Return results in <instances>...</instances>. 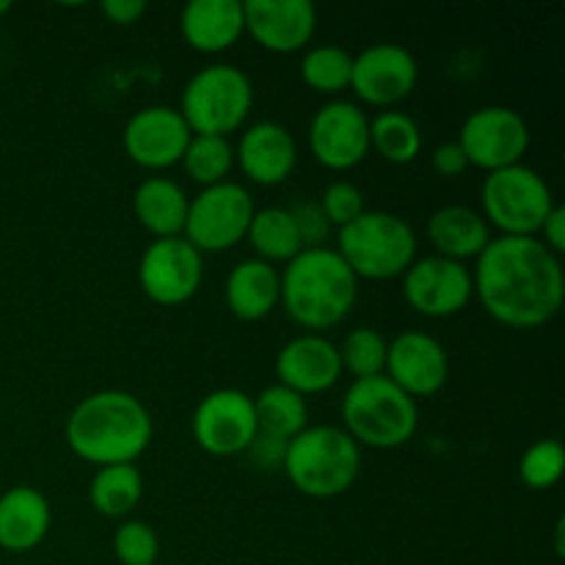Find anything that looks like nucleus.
<instances>
[{
    "label": "nucleus",
    "mask_w": 565,
    "mask_h": 565,
    "mask_svg": "<svg viewBox=\"0 0 565 565\" xmlns=\"http://www.w3.org/2000/svg\"><path fill=\"white\" fill-rule=\"evenodd\" d=\"M425 235L434 243L436 257L456 259V263L478 259L491 243V232L483 215L463 204H447V207L436 210L428 218Z\"/></svg>",
    "instance_id": "obj_24"
},
{
    "label": "nucleus",
    "mask_w": 565,
    "mask_h": 565,
    "mask_svg": "<svg viewBox=\"0 0 565 565\" xmlns=\"http://www.w3.org/2000/svg\"><path fill=\"white\" fill-rule=\"evenodd\" d=\"M475 296L508 329H539L563 309L565 276L557 254L539 237L500 235L472 270Z\"/></svg>",
    "instance_id": "obj_1"
},
{
    "label": "nucleus",
    "mask_w": 565,
    "mask_h": 565,
    "mask_svg": "<svg viewBox=\"0 0 565 565\" xmlns=\"http://www.w3.org/2000/svg\"><path fill=\"white\" fill-rule=\"evenodd\" d=\"M152 414L130 392L103 390L83 397L66 419V445L94 467L136 463L152 441Z\"/></svg>",
    "instance_id": "obj_2"
},
{
    "label": "nucleus",
    "mask_w": 565,
    "mask_h": 565,
    "mask_svg": "<svg viewBox=\"0 0 565 565\" xmlns=\"http://www.w3.org/2000/svg\"><path fill=\"white\" fill-rule=\"evenodd\" d=\"M276 379L301 397L329 392L342 379L340 351L320 334H298L276 356Z\"/></svg>",
    "instance_id": "obj_19"
},
{
    "label": "nucleus",
    "mask_w": 565,
    "mask_h": 565,
    "mask_svg": "<svg viewBox=\"0 0 565 565\" xmlns=\"http://www.w3.org/2000/svg\"><path fill=\"white\" fill-rule=\"evenodd\" d=\"M191 136V127L185 125L180 110L169 108V105H149L127 119L121 143L132 163L149 171H160L180 163Z\"/></svg>",
    "instance_id": "obj_15"
},
{
    "label": "nucleus",
    "mask_w": 565,
    "mask_h": 565,
    "mask_svg": "<svg viewBox=\"0 0 565 565\" xmlns=\"http://www.w3.org/2000/svg\"><path fill=\"white\" fill-rule=\"evenodd\" d=\"M9 11H11V3H9V0H0V17L9 14Z\"/></svg>",
    "instance_id": "obj_41"
},
{
    "label": "nucleus",
    "mask_w": 565,
    "mask_h": 565,
    "mask_svg": "<svg viewBox=\"0 0 565 565\" xmlns=\"http://www.w3.org/2000/svg\"><path fill=\"white\" fill-rule=\"evenodd\" d=\"M191 428L193 439L207 456H243L259 430L254 397L241 390H213L193 412Z\"/></svg>",
    "instance_id": "obj_12"
},
{
    "label": "nucleus",
    "mask_w": 565,
    "mask_h": 565,
    "mask_svg": "<svg viewBox=\"0 0 565 565\" xmlns=\"http://www.w3.org/2000/svg\"><path fill=\"white\" fill-rule=\"evenodd\" d=\"M285 452H287V441L257 430V436H254L252 445L246 447V452H243V456H246L257 469L270 472V469H279L281 463H285Z\"/></svg>",
    "instance_id": "obj_37"
},
{
    "label": "nucleus",
    "mask_w": 565,
    "mask_h": 565,
    "mask_svg": "<svg viewBox=\"0 0 565 565\" xmlns=\"http://www.w3.org/2000/svg\"><path fill=\"white\" fill-rule=\"evenodd\" d=\"M143 497V478L136 463H114V467H99L88 486V500L92 508L103 516L121 519L136 511Z\"/></svg>",
    "instance_id": "obj_27"
},
{
    "label": "nucleus",
    "mask_w": 565,
    "mask_h": 565,
    "mask_svg": "<svg viewBox=\"0 0 565 565\" xmlns=\"http://www.w3.org/2000/svg\"><path fill=\"white\" fill-rule=\"evenodd\" d=\"M191 199L169 177H147L132 193L136 218L154 241L163 237H182Z\"/></svg>",
    "instance_id": "obj_25"
},
{
    "label": "nucleus",
    "mask_w": 565,
    "mask_h": 565,
    "mask_svg": "<svg viewBox=\"0 0 565 565\" xmlns=\"http://www.w3.org/2000/svg\"><path fill=\"white\" fill-rule=\"evenodd\" d=\"M50 502L31 486H14L0 497V550L25 555L36 550L50 530Z\"/></svg>",
    "instance_id": "obj_23"
},
{
    "label": "nucleus",
    "mask_w": 565,
    "mask_h": 565,
    "mask_svg": "<svg viewBox=\"0 0 565 565\" xmlns=\"http://www.w3.org/2000/svg\"><path fill=\"white\" fill-rule=\"evenodd\" d=\"M114 555L121 565H158V533L147 522H125L114 533Z\"/></svg>",
    "instance_id": "obj_34"
},
{
    "label": "nucleus",
    "mask_w": 565,
    "mask_h": 565,
    "mask_svg": "<svg viewBox=\"0 0 565 565\" xmlns=\"http://www.w3.org/2000/svg\"><path fill=\"white\" fill-rule=\"evenodd\" d=\"M370 149L395 166L412 163L423 152V132L403 110H381L375 119H370Z\"/></svg>",
    "instance_id": "obj_29"
},
{
    "label": "nucleus",
    "mask_w": 565,
    "mask_h": 565,
    "mask_svg": "<svg viewBox=\"0 0 565 565\" xmlns=\"http://www.w3.org/2000/svg\"><path fill=\"white\" fill-rule=\"evenodd\" d=\"M99 11H103L114 25H132V22H138L147 14V3H143V0H105V3L99 6Z\"/></svg>",
    "instance_id": "obj_39"
},
{
    "label": "nucleus",
    "mask_w": 565,
    "mask_h": 565,
    "mask_svg": "<svg viewBox=\"0 0 565 565\" xmlns=\"http://www.w3.org/2000/svg\"><path fill=\"white\" fill-rule=\"evenodd\" d=\"M204 279L202 254L185 237L152 241L138 263V285L149 301L160 307H180L191 301Z\"/></svg>",
    "instance_id": "obj_11"
},
{
    "label": "nucleus",
    "mask_w": 565,
    "mask_h": 565,
    "mask_svg": "<svg viewBox=\"0 0 565 565\" xmlns=\"http://www.w3.org/2000/svg\"><path fill=\"white\" fill-rule=\"evenodd\" d=\"M254 213H257L254 199L243 185L230 180L221 185H210L191 199L182 237L199 254L230 252L232 246L246 241Z\"/></svg>",
    "instance_id": "obj_9"
},
{
    "label": "nucleus",
    "mask_w": 565,
    "mask_h": 565,
    "mask_svg": "<svg viewBox=\"0 0 565 565\" xmlns=\"http://www.w3.org/2000/svg\"><path fill=\"white\" fill-rule=\"evenodd\" d=\"M180 163L185 166L188 177L199 185H221L235 166V147L230 143V138L191 136V143H188Z\"/></svg>",
    "instance_id": "obj_31"
},
{
    "label": "nucleus",
    "mask_w": 565,
    "mask_h": 565,
    "mask_svg": "<svg viewBox=\"0 0 565 565\" xmlns=\"http://www.w3.org/2000/svg\"><path fill=\"white\" fill-rule=\"evenodd\" d=\"M353 55L337 44L309 47L301 58V77L312 92L340 94L351 88Z\"/></svg>",
    "instance_id": "obj_30"
},
{
    "label": "nucleus",
    "mask_w": 565,
    "mask_h": 565,
    "mask_svg": "<svg viewBox=\"0 0 565 565\" xmlns=\"http://www.w3.org/2000/svg\"><path fill=\"white\" fill-rule=\"evenodd\" d=\"M539 241L544 243L546 248H550L552 254H557V257H561V254L565 252V210L563 207H552V213L546 215V221H544V226H541V232H539Z\"/></svg>",
    "instance_id": "obj_40"
},
{
    "label": "nucleus",
    "mask_w": 565,
    "mask_h": 565,
    "mask_svg": "<svg viewBox=\"0 0 565 565\" xmlns=\"http://www.w3.org/2000/svg\"><path fill=\"white\" fill-rule=\"evenodd\" d=\"M384 375L412 401L434 397L450 379V356L436 337L425 331H403L386 348Z\"/></svg>",
    "instance_id": "obj_17"
},
{
    "label": "nucleus",
    "mask_w": 565,
    "mask_h": 565,
    "mask_svg": "<svg viewBox=\"0 0 565 565\" xmlns=\"http://www.w3.org/2000/svg\"><path fill=\"white\" fill-rule=\"evenodd\" d=\"M419 77L417 58L403 44L381 42L353 55L351 88L362 103L392 108L414 92Z\"/></svg>",
    "instance_id": "obj_16"
},
{
    "label": "nucleus",
    "mask_w": 565,
    "mask_h": 565,
    "mask_svg": "<svg viewBox=\"0 0 565 565\" xmlns=\"http://www.w3.org/2000/svg\"><path fill=\"white\" fill-rule=\"evenodd\" d=\"M309 152L331 171H348L370 152V119L356 103L331 99L309 121Z\"/></svg>",
    "instance_id": "obj_14"
},
{
    "label": "nucleus",
    "mask_w": 565,
    "mask_h": 565,
    "mask_svg": "<svg viewBox=\"0 0 565 565\" xmlns=\"http://www.w3.org/2000/svg\"><path fill=\"white\" fill-rule=\"evenodd\" d=\"M342 430L359 447L395 450L408 445L417 434V401L397 390L386 375L353 381L342 397Z\"/></svg>",
    "instance_id": "obj_5"
},
{
    "label": "nucleus",
    "mask_w": 565,
    "mask_h": 565,
    "mask_svg": "<svg viewBox=\"0 0 565 565\" xmlns=\"http://www.w3.org/2000/svg\"><path fill=\"white\" fill-rule=\"evenodd\" d=\"M279 303L307 331L334 329L351 315L359 279L334 248H303L279 274Z\"/></svg>",
    "instance_id": "obj_3"
},
{
    "label": "nucleus",
    "mask_w": 565,
    "mask_h": 565,
    "mask_svg": "<svg viewBox=\"0 0 565 565\" xmlns=\"http://www.w3.org/2000/svg\"><path fill=\"white\" fill-rule=\"evenodd\" d=\"M281 469L301 494L312 500H334L356 483L362 472V450L342 428L315 425L287 441Z\"/></svg>",
    "instance_id": "obj_4"
},
{
    "label": "nucleus",
    "mask_w": 565,
    "mask_h": 565,
    "mask_svg": "<svg viewBox=\"0 0 565 565\" xmlns=\"http://www.w3.org/2000/svg\"><path fill=\"white\" fill-rule=\"evenodd\" d=\"M318 202H320V210H323V215L329 218V224L337 226V230L353 224L359 215L367 213V204H364V193L348 180L331 182V185L326 188L323 196H320Z\"/></svg>",
    "instance_id": "obj_35"
},
{
    "label": "nucleus",
    "mask_w": 565,
    "mask_h": 565,
    "mask_svg": "<svg viewBox=\"0 0 565 565\" xmlns=\"http://www.w3.org/2000/svg\"><path fill=\"white\" fill-rule=\"evenodd\" d=\"M182 39L191 50L215 55L246 33L241 0H191L180 14Z\"/></svg>",
    "instance_id": "obj_21"
},
{
    "label": "nucleus",
    "mask_w": 565,
    "mask_h": 565,
    "mask_svg": "<svg viewBox=\"0 0 565 565\" xmlns=\"http://www.w3.org/2000/svg\"><path fill=\"white\" fill-rule=\"evenodd\" d=\"M483 218L505 237H539L555 207L550 185L530 166L516 163L491 171L483 182Z\"/></svg>",
    "instance_id": "obj_8"
},
{
    "label": "nucleus",
    "mask_w": 565,
    "mask_h": 565,
    "mask_svg": "<svg viewBox=\"0 0 565 565\" xmlns=\"http://www.w3.org/2000/svg\"><path fill=\"white\" fill-rule=\"evenodd\" d=\"M254 105V86L243 70L213 64L199 70L182 88L180 114L193 136L230 138L246 125Z\"/></svg>",
    "instance_id": "obj_7"
},
{
    "label": "nucleus",
    "mask_w": 565,
    "mask_h": 565,
    "mask_svg": "<svg viewBox=\"0 0 565 565\" xmlns=\"http://www.w3.org/2000/svg\"><path fill=\"white\" fill-rule=\"evenodd\" d=\"M565 469V450L557 439H541L524 450L519 463V478L533 491H546L557 486Z\"/></svg>",
    "instance_id": "obj_33"
},
{
    "label": "nucleus",
    "mask_w": 565,
    "mask_h": 565,
    "mask_svg": "<svg viewBox=\"0 0 565 565\" xmlns=\"http://www.w3.org/2000/svg\"><path fill=\"white\" fill-rule=\"evenodd\" d=\"M458 147L467 154L469 166H478L491 174L522 163L530 149V127L513 108L486 105L463 119Z\"/></svg>",
    "instance_id": "obj_10"
},
{
    "label": "nucleus",
    "mask_w": 565,
    "mask_h": 565,
    "mask_svg": "<svg viewBox=\"0 0 565 565\" xmlns=\"http://www.w3.org/2000/svg\"><path fill=\"white\" fill-rule=\"evenodd\" d=\"M246 241L254 248V254H257V259L268 265H287L296 254L303 252L296 221H292L287 207L257 210L252 224H248Z\"/></svg>",
    "instance_id": "obj_26"
},
{
    "label": "nucleus",
    "mask_w": 565,
    "mask_h": 565,
    "mask_svg": "<svg viewBox=\"0 0 565 565\" xmlns=\"http://www.w3.org/2000/svg\"><path fill=\"white\" fill-rule=\"evenodd\" d=\"M334 252L345 259L356 279L384 281L403 276L417 259V235L401 215L367 210L337 232Z\"/></svg>",
    "instance_id": "obj_6"
},
{
    "label": "nucleus",
    "mask_w": 565,
    "mask_h": 565,
    "mask_svg": "<svg viewBox=\"0 0 565 565\" xmlns=\"http://www.w3.org/2000/svg\"><path fill=\"white\" fill-rule=\"evenodd\" d=\"M235 160L243 174L257 185H281L296 169V138L279 121H257V125L243 130L235 149Z\"/></svg>",
    "instance_id": "obj_20"
},
{
    "label": "nucleus",
    "mask_w": 565,
    "mask_h": 565,
    "mask_svg": "<svg viewBox=\"0 0 565 565\" xmlns=\"http://www.w3.org/2000/svg\"><path fill=\"white\" fill-rule=\"evenodd\" d=\"M287 210H290L292 221H296L301 246L303 248H323L334 226H331L329 218L323 215L318 199H301V202L290 204Z\"/></svg>",
    "instance_id": "obj_36"
},
{
    "label": "nucleus",
    "mask_w": 565,
    "mask_h": 565,
    "mask_svg": "<svg viewBox=\"0 0 565 565\" xmlns=\"http://www.w3.org/2000/svg\"><path fill=\"white\" fill-rule=\"evenodd\" d=\"M430 166H434L436 174L445 177V180H452V177H461L463 171L469 169L467 154L461 152L458 141L439 143V147L434 149V154H430Z\"/></svg>",
    "instance_id": "obj_38"
},
{
    "label": "nucleus",
    "mask_w": 565,
    "mask_h": 565,
    "mask_svg": "<svg viewBox=\"0 0 565 565\" xmlns=\"http://www.w3.org/2000/svg\"><path fill=\"white\" fill-rule=\"evenodd\" d=\"M386 348H390V342H386V337L381 331L353 329L337 351H340L342 370H348L353 375V381H362L384 375Z\"/></svg>",
    "instance_id": "obj_32"
},
{
    "label": "nucleus",
    "mask_w": 565,
    "mask_h": 565,
    "mask_svg": "<svg viewBox=\"0 0 565 565\" xmlns=\"http://www.w3.org/2000/svg\"><path fill=\"white\" fill-rule=\"evenodd\" d=\"M254 414H257V428L281 441L296 439L303 428H309L307 397L281 384L265 386L254 397Z\"/></svg>",
    "instance_id": "obj_28"
},
{
    "label": "nucleus",
    "mask_w": 565,
    "mask_h": 565,
    "mask_svg": "<svg viewBox=\"0 0 565 565\" xmlns=\"http://www.w3.org/2000/svg\"><path fill=\"white\" fill-rule=\"evenodd\" d=\"M281 279L276 265L263 259H243L230 270L224 285L226 309L243 323H257L265 320L279 307Z\"/></svg>",
    "instance_id": "obj_22"
},
{
    "label": "nucleus",
    "mask_w": 565,
    "mask_h": 565,
    "mask_svg": "<svg viewBox=\"0 0 565 565\" xmlns=\"http://www.w3.org/2000/svg\"><path fill=\"white\" fill-rule=\"evenodd\" d=\"M403 298L425 318H452L475 298L472 270L445 257L414 259L403 274Z\"/></svg>",
    "instance_id": "obj_13"
},
{
    "label": "nucleus",
    "mask_w": 565,
    "mask_h": 565,
    "mask_svg": "<svg viewBox=\"0 0 565 565\" xmlns=\"http://www.w3.org/2000/svg\"><path fill=\"white\" fill-rule=\"evenodd\" d=\"M243 22L259 47L290 55L312 42L318 9L309 0H248L243 3Z\"/></svg>",
    "instance_id": "obj_18"
}]
</instances>
